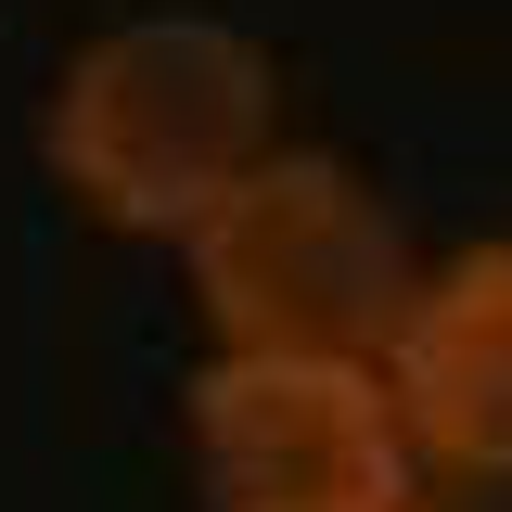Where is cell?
Returning a JSON list of instances; mask_svg holds the SVG:
<instances>
[{
	"label": "cell",
	"instance_id": "cell-1",
	"mask_svg": "<svg viewBox=\"0 0 512 512\" xmlns=\"http://www.w3.org/2000/svg\"><path fill=\"white\" fill-rule=\"evenodd\" d=\"M282 77L244 26L218 13H128L52 77L39 154L77 218H103L128 244H192L218 218V192L269 167Z\"/></svg>",
	"mask_w": 512,
	"mask_h": 512
},
{
	"label": "cell",
	"instance_id": "cell-2",
	"mask_svg": "<svg viewBox=\"0 0 512 512\" xmlns=\"http://www.w3.org/2000/svg\"><path fill=\"white\" fill-rule=\"evenodd\" d=\"M180 256L205 295V333L244 359H384V333L410 320V282H423L397 205L346 154H295V141H269V167L218 192V218Z\"/></svg>",
	"mask_w": 512,
	"mask_h": 512
},
{
	"label": "cell",
	"instance_id": "cell-3",
	"mask_svg": "<svg viewBox=\"0 0 512 512\" xmlns=\"http://www.w3.org/2000/svg\"><path fill=\"white\" fill-rule=\"evenodd\" d=\"M205 512H423V448L384 359H244L218 346L180 397Z\"/></svg>",
	"mask_w": 512,
	"mask_h": 512
},
{
	"label": "cell",
	"instance_id": "cell-4",
	"mask_svg": "<svg viewBox=\"0 0 512 512\" xmlns=\"http://www.w3.org/2000/svg\"><path fill=\"white\" fill-rule=\"evenodd\" d=\"M384 397L448 487H512V244H461L384 333Z\"/></svg>",
	"mask_w": 512,
	"mask_h": 512
},
{
	"label": "cell",
	"instance_id": "cell-5",
	"mask_svg": "<svg viewBox=\"0 0 512 512\" xmlns=\"http://www.w3.org/2000/svg\"><path fill=\"white\" fill-rule=\"evenodd\" d=\"M423 512H512V487H461V500H423Z\"/></svg>",
	"mask_w": 512,
	"mask_h": 512
}]
</instances>
